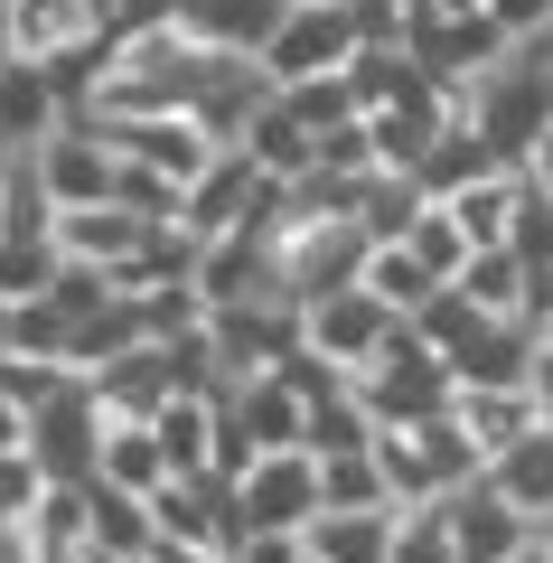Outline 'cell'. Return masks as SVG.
Returning <instances> with one entry per match:
<instances>
[{"instance_id":"obj_1","label":"cell","mask_w":553,"mask_h":563,"mask_svg":"<svg viewBox=\"0 0 553 563\" xmlns=\"http://www.w3.org/2000/svg\"><path fill=\"white\" fill-rule=\"evenodd\" d=\"M263 254H273V301L310 310L329 291H356L376 244L356 235V217H273L263 225Z\"/></svg>"},{"instance_id":"obj_2","label":"cell","mask_w":553,"mask_h":563,"mask_svg":"<svg viewBox=\"0 0 553 563\" xmlns=\"http://www.w3.org/2000/svg\"><path fill=\"white\" fill-rule=\"evenodd\" d=\"M376 470H385V498H395V507H441L451 488L488 479L478 442L460 432L451 413H432V422H403V432H385V442H376Z\"/></svg>"},{"instance_id":"obj_3","label":"cell","mask_w":553,"mask_h":563,"mask_svg":"<svg viewBox=\"0 0 553 563\" xmlns=\"http://www.w3.org/2000/svg\"><path fill=\"white\" fill-rule=\"evenodd\" d=\"M366 413H376V432H403V422H432V413H451V366L432 357V339H422L413 320L385 339V357L366 366V376L347 385Z\"/></svg>"},{"instance_id":"obj_4","label":"cell","mask_w":553,"mask_h":563,"mask_svg":"<svg viewBox=\"0 0 553 563\" xmlns=\"http://www.w3.org/2000/svg\"><path fill=\"white\" fill-rule=\"evenodd\" d=\"M103 432H113V422H103L95 385H85V376H66L57 395H47L38 413H29V461H38L57 488H85V479L103 470Z\"/></svg>"},{"instance_id":"obj_5","label":"cell","mask_w":553,"mask_h":563,"mask_svg":"<svg viewBox=\"0 0 553 563\" xmlns=\"http://www.w3.org/2000/svg\"><path fill=\"white\" fill-rule=\"evenodd\" d=\"M273 217H281V179H263L244 151H217V169L178 198V235H188V244L244 235V225H273Z\"/></svg>"},{"instance_id":"obj_6","label":"cell","mask_w":553,"mask_h":563,"mask_svg":"<svg viewBox=\"0 0 553 563\" xmlns=\"http://www.w3.org/2000/svg\"><path fill=\"white\" fill-rule=\"evenodd\" d=\"M319 517V461L310 451H263L235 479V536H310Z\"/></svg>"},{"instance_id":"obj_7","label":"cell","mask_w":553,"mask_h":563,"mask_svg":"<svg viewBox=\"0 0 553 563\" xmlns=\"http://www.w3.org/2000/svg\"><path fill=\"white\" fill-rule=\"evenodd\" d=\"M347 57H356V20H347V0H300L291 20L273 29V47H263V76L291 95V85L347 76Z\"/></svg>"},{"instance_id":"obj_8","label":"cell","mask_w":553,"mask_h":563,"mask_svg":"<svg viewBox=\"0 0 553 563\" xmlns=\"http://www.w3.org/2000/svg\"><path fill=\"white\" fill-rule=\"evenodd\" d=\"M395 329H403V320L376 301V291H329V301L300 310V347H310V357H329L347 385L385 357V339H395Z\"/></svg>"},{"instance_id":"obj_9","label":"cell","mask_w":553,"mask_h":563,"mask_svg":"<svg viewBox=\"0 0 553 563\" xmlns=\"http://www.w3.org/2000/svg\"><path fill=\"white\" fill-rule=\"evenodd\" d=\"M29 169H38V188H47V207H103L113 198V179H122V151L103 141V122H57V132L29 151Z\"/></svg>"},{"instance_id":"obj_10","label":"cell","mask_w":553,"mask_h":563,"mask_svg":"<svg viewBox=\"0 0 553 563\" xmlns=\"http://www.w3.org/2000/svg\"><path fill=\"white\" fill-rule=\"evenodd\" d=\"M103 141H113L132 169H151V179H169L178 198L217 169V141L198 132V113H141V122H103Z\"/></svg>"},{"instance_id":"obj_11","label":"cell","mask_w":553,"mask_h":563,"mask_svg":"<svg viewBox=\"0 0 553 563\" xmlns=\"http://www.w3.org/2000/svg\"><path fill=\"white\" fill-rule=\"evenodd\" d=\"M151 526H159V544L235 554V488L225 479H169V488H151Z\"/></svg>"},{"instance_id":"obj_12","label":"cell","mask_w":553,"mask_h":563,"mask_svg":"<svg viewBox=\"0 0 553 563\" xmlns=\"http://www.w3.org/2000/svg\"><path fill=\"white\" fill-rule=\"evenodd\" d=\"M441 122H451V95H441L432 76H422V85H403L395 103H376V113H366L376 169H403V179H413V169H422V151L441 141Z\"/></svg>"},{"instance_id":"obj_13","label":"cell","mask_w":553,"mask_h":563,"mask_svg":"<svg viewBox=\"0 0 553 563\" xmlns=\"http://www.w3.org/2000/svg\"><path fill=\"white\" fill-rule=\"evenodd\" d=\"M441 517H451V544H460V563H516V554L534 544V526L516 517V507L497 498L488 479L451 488V498H441Z\"/></svg>"},{"instance_id":"obj_14","label":"cell","mask_w":553,"mask_h":563,"mask_svg":"<svg viewBox=\"0 0 553 563\" xmlns=\"http://www.w3.org/2000/svg\"><path fill=\"white\" fill-rule=\"evenodd\" d=\"M103 20L85 10V0H10V66H66L76 47H95Z\"/></svg>"},{"instance_id":"obj_15","label":"cell","mask_w":553,"mask_h":563,"mask_svg":"<svg viewBox=\"0 0 553 563\" xmlns=\"http://www.w3.org/2000/svg\"><path fill=\"white\" fill-rule=\"evenodd\" d=\"M151 235H159V225L132 217V207H113V198H103V207H66V217H57V254L85 263V273H103V282H113Z\"/></svg>"},{"instance_id":"obj_16","label":"cell","mask_w":553,"mask_h":563,"mask_svg":"<svg viewBox=\"0 0 553 563\" xmlns=\"http://www.w3.org/2000/svg\"><path fill=\"white\" fill-rule=\"evenodd\" d=\"M534 357H544V339L526 320H478L441 366H451V395H460V385H534Z\"/></svg>"},{"instance_id":"obj_17","label":"cell","mask_w":553,"mask_h":563,"mask_svg":"<svg viewBox=\"0 0 553 563\" xmlns=\"http://www.w3.org/2000/svg\"><path fill=\"white\" fill-rule=\"evenodd\" d=\"M451 422L478 442V461H507L526 432H544V413H534V385H460V395H451Z\"/></svg>"},{"instance_id":"obj_18","label":"cell","mask_w":553,"mask_h":563,"mask_svg":"<svg viewBox=\"0 0 553 563\" xmlns=\"http://www.w3.org/2000/svg\"><path fill=\"white\" fill-rule=\"evenodd\" d=\"M281 20H291V0H178V29L217 57H263Z\"/></svg>"},{"instance_id":"obj_19","label":"cell","mask_w":553,"mask_h":563,"mask_svg":"<svg viewBox=\"0 0 553 563\" xmlns=\"http://www.w3.org/2000/svg\"><path fill=\"white\" fill-rule=\"evenodd\" d=\"M225 404H235V422H244V442H254V451H300V442H310V395H300L281 366L254 376V385H235Z\"/></svg>"},{"instance_id":"obj_20","label":"cell","mask_w":553,"mask_h":563,"mask_svg":"<svg viewBox=\"0 0 553 563\" xmlns=\"http://www.w3.org/2000/svg\"><path fill=\"white\" fill-rule=\"evenodd\" d=\"M20 563H85L95 554V526H85V488H47L20 526H10Z\"/></svg>"},{"instance_id":"obj_21","label":"cell","mask_w":553,"mask_h":563,"mask_svg":"<svg viewBox=\"0 0 553 563\" xmlns=\"http://www.w3.org/2000/svg\"><path fill=\"white\" fill-rule=\"evenodd\" d=\"M497 169H507V161H497L488 141H478V122H469V113H460V103H451V122H441V141H432V151H422L413 188H422V198H460V188L497 179Z\"/></svg>"},{"instance_id":"obj_22","label":"cell","mask_w":553,"mask_h":563,"mask_svg":"<svg viewBox=\"0 0 553 563\" xmlns=\"http://www.w3.org/2000/svg\"><path fill=\"white\" fill-rule=\"evenodd\" d=\"M57 122H66V103L38 66H0V161H29Z\"/></svg>"},{"instance_id":"obj_23","label":"cell","mask_w":553,"mask_h":563,"mask_svg":"<svg viewBox=\"0 0 553 563\" xmlns=\"http://www.w3.org/2000/svg\"><path fill=\"white\" fill-rule=\"evenodd\" d=\"M235 151H244V161L263 169V179H281V188H291V179H310V169H319V132H310V122H300V113H291L281 95H273V103L254 113V132H244Z\"/></svg>"},{"instance_id":"obj_24","label":"cell","mask_w":553,"mask_h":563,"mask_svg":"<svg viewBox=\"0 0 553 563\" xmlns=\"http://www.w3.org/2000/svg\"><path fill=\"white\" fill-rule=\"evenodd\" d=\"M159 451H169V479H207V461H217V395H169L151 413Z\"/></svg>"},{"instance_id":"obj_25","label":"cell","mask_w":553,"mask_h":563,"mask_svg":"<svg viewBox=\"0 0 553 563\" xmlns=\"http://www.w3.org/2000/svg\"><path fill=\"white\" fill-rule=\"evenodd\" d=\"M488 488H497L526 526H553V432H526L507 461H488Z\"/></svg>"},{"instance_id":"obj_26","label":"cell","mask_w":553,"mask_h":563,"mask_svg":"<svg viewBox=\"0 0 553 563\" xmlns=\"http://www.w3.org/2000/svg\"><path fill=\"white\" fill-rule=\"evenodd\" d=\"M85 526H95V544H103V554H122V563H141L159 544L151 498H132V488H113V479H85Z\"/></svg>"},{"instance_id":"obj_27","label":"cell","mask_w":553,"mask_h":563,"mask_svg":"<svg viewBox=\"0 0 553 563\" xmlns=\"http://www.w3.org/2000/svg\"><path fill=\"white\" fill-rule=\"evenodd\" d=\"M451 291L478 310V320H526V291H534V273L507 254V244H497V254H469V263H460V282H451Z\"/></svg>"},{"instance_id":"obj_28","label":"cell","mask_w":553,"mask_h":563,"mask_svg":"<svg viewBox=\"0 0 553 563\" xmlns=\"http://www.w3.org/2000/svg\"><path fill=\"white\" fill-rule=\"evenodd\" d=\"M395 517H403V507H366V517H310V536H300V544H310L319 563H385V554H395Z\"/></svg>"},{"instance_id":"obj_29","label":"cell","mask_w":553,"mask_h":563,"mask_svg":"<svg viewBox=\"0 0 553 563\" xmlns=\"http://www.w3.org/2000/svg\"><path fill=\"white\" fill-rule=\"evenodd\" d=\"M516 179H526V169H497V179L460 188V198H432V207H451V217H460L469 254H497V244H507V225H516Z\"/></svg>"},{"instance_id":"obj_30","label":"cell","mask_w":553,"mask_h":563,"mask_svg":"<svg viewBox=\"0 0 553 563\" xmlns=\"http://www.w3.org/2000/svg\"><path fill=\"white\" fill-rule=\"evenodd\" d=\"M95 479L132 488V498L169 488V451H159V432H151V422H113V432H103V470H95Z\"/></svg>"},{"instance_id":"obj_31","label":"cell","mask_w":553,"mask_h":563,"mask_svg":"<svg viewBox=\"0 0 553 563\" xmlns=\"http://www.w3.org/2000/svg\"><path fill=\"white\" fill-rule=\"evenodd\" d=\"M66 273L57 235H0V310H20V301H47Z\"/></svg>"},{"instance_id":"obj_32","label":"cell","mask_w":553,"mask_h":563,"mask_svg":"<svg viewBox=\"0 0 553 563\" xmlns=\"http://www.w3.org/2000/svg\"><path fill=\"white\" fill-rule=\"evenodd\" d=\"M356 291H376V301L395 310V320H422V310H432V291H441V282L422 273V263L403 254V244H376V254H366V273H356Z\"/></svg>"},{"instance_id":"obj_33","label":"cell","mask_w":553,"mask_h":563,"mask_svg":"<svg viewBox=\"0 0 553 563\" xmlns=\"http://www.w3.org/2000/svg\"><path fill=\"white\" fill-rule=\"evenodd\" d=\"M385 432H376V413H366V404L356 395H329V404H310V461H356V451H376Z\"/></svg>"},{"instance_id":"obj_34","label":"cell","mask_w":553,"mask_h":563,"mask_svg":"<svg viewBox=\"0 0 553 563\" xmlns=\"http://www.w3.org/2000/svg\"><path fill=\"white\" fill-rule=\"evenodd\" d=\"M366 507H395V498H385L376 451H356V461H319V517H366Z\"/></svg>"},{"instance_id":"obj_35","label":"cell","mask_w":553,"mask_h":563,"mask_svg":"<svg viewBox=\"0 0 553 563\" xmlns=\"http://www.w3.org/2000/svg\"><path fill=\"white\" fill-rule=\"evenodd\" d=\"M403 254H413L422 273H432L441 291H451V282H460V263H469V235H460V217H451V207H422V217H413V235H403Z\"/></svg>"},{"instance_id":"obj_36","label":"cell","mask_w":553,"mask_h":563,"mask_svg":"<svg viewBox=\"0 0 553 563\" xmlns=\"http://www.w3.org/2000/svg\"><path fill=\"white\" fill-rule=\"evenodd\" d=\"M507 254L526 273H553V198L534 179H516V225H507Z\"/></svg>"},{"instance_id":"obj_37","label":"cell","mask_w":553,"mask_h":563,"mask_svg":"<svg viewBox=\"0 0 553 563\" xmlns=\"http://www.w3.org/2000/svg\"><path fill=\"white\" fill-rule=\"evenodd\" d=\"M385 563H460L451 517H441V507H403V517H395V554H385Z\"/></svg>"},{"instance_id":"obj_38","label":"cell","mask_w":553,"mask_h":563,"mask_svg":"<svg viewBox=\"0 0 553 563\" xmlns=\"http://www.w3.org/2000/svg\"><path fill=\"white\" fill-rule=\"evenodd\" d=\"M47 488H57V479H47V470L29 461V451H0V536H10V526H20L29 507L47 498Z\"/></svg>"},{"instance_id":"obj_39","label":"cell","mask_w":553,"mask_h":563,"mask_svg":"<svg viewBox=\"0 0 553 563\" xmlns=\"http://www.w3.org/2000/svg\"><path fill=\"white\" fill-rule=\"evenodd\" d=\"M478 10L497 20V38H507V47H526V38H544V29H553V0H478Z\"/></svg>"},{"instance_id":"obj_40","label":"cell","mask_w":553,"mask_h":563,"mask_svg":"<svg viewBox=\"0 0 553 563\" xmlns=\"http://www.w3.org/2000/svg\"><path fill=\"white\" fill-rule=\"evenodd\" d=\"M113 38H141V29H178V0H113Z\"/></svg>"},{"instance_id":"obj_41","label":"cell","mask_w":553,"mask_h":563,"mask_svg":"<svg viewBox=\"0 0 553 563\" xmlns=\"http://www.w3.org/2000/svg\"><path fill=\"white\" fill-rule=\"evenodd\" d=\"M235 563H310L300 536H235Z\"/></svg>"},{"instance_id":"obj_42","label":"cell","mask_w":553,"mask_h":563,"mask_svg":"<svg viewBox=\"0 0 553 563\" xmlns=\"http://www.w3.org/2000/svg\"><path fill=\"white\" fill-rule=\"evenodd\" d=\"M0 451H29V413H20V395L0 385Z\"/></svg>"},{"instance_id":"obj_43","label":"cell","mask_w":553,"mask_h":563,"mask_svg":"<svg viewBox=\"0 0 553 563\" xmlns=\"http://www.w3.org/2000/svg\"><path fill=\"white\" fill-rule=\"evenodd\" d=\"M141 563H235V554H207V544H151Z\"/></svg>"},{"instance_id":"obj_44","label":"cell","mask_w":553,"mask_h":563,"mask_svg":"<svg viewBox=\"0 0 553 563\" xmlns=\"http://www.w3.org/2000/svg\"><path fill=\"white\" fill-rule=\"evenodd\" d=\"M534 413H544V432H553V347L534 357Z\"/></svg>"},{"instance_id":"obj_45","label":"cell","mask_w":553,"mask_h":563,"mask_svg":"<svg viewBox=\"0 0 553 563\" xmlns=\"http://www.w3.org/2000/svg\"><path fill=\"white\" fill-rule=\"evenodd\" d=\"M526 179H534V188H544V198H553V132L534 141V161H526Z\"/></svg>"},{"instance_id":"obj_46","label":"cell","mask_w":553,"mask_h":563,"mask_svg":"<svg viewBox=\"0 0 553 563\" xmlns=\"http://www.w3.org/2000/svg\"><path fill=\"white\" fill-rule=\"evenodd\" d=\"M0 66H10V0H0Z\"/></svg>"},{"instance_id":"obj_47","label":"cell","mask_w":553,"mask_h":563,"mask_svg":"<svg viewBox=\"0 0 553 563\" xmlns=\"http://www.w3.org/2000/svg\"><path fill=\"white\" fill-rule=\"evenodd\" d=\"M85 10H95V20H113V0H85Z\"/></svg>"},{"instance_id":"obj_48","label":"cell","mask_w":553,"mask_h":563,"mask_svg":"<svg viewBox=\"0 0 553 563\" xmlns=\"http://www.w3.org/2000/svg\"><path fill=\"white\" fill-rule=\"evenodd\" d=\"M534 544H544V554H553V526H534Z\"/></svg>"},{"instance_id":"obj_49","label":"cell","mask_w":553,"mask_h":563,"mask_svg":"<svg viewBox=\"0 0 553 563\" xmlns=\"http://www.w3.org/2000/svg\"><path fill=\"white\" fill-rule=\"evenodd\" d=\"M85 563H122V554H103V544H95V554H85Z\"/></svg>"},{"instance_id":"obj_50","label":"cell","mask_w":553,"mask_h":563,"mask_svg":"<svg viewBox=\"0 0 553 563\" xmlns=\"http://www.w3.org/2000/svg\"><path fill=\"white\" fill-rule=\"evenodd\" d=\"M291 10H300V0H291Z\"/></svg>"},{"instance_id":"obj_51","label":"cell","mask_w":553,"mask_h":563,"mask_svg":"<svg viewBox=\"0 0 553 563\" xmlns=\"http://www.w3.org/2000/svg\"><path fill=\"white\" fill-rule=\"evenodd\" d=\"M310 563H319V554H310Z\"/></svg>"},{"instance_id":"obj_52","label":"cell","mask_w":553,"mask_h":563,"mask_svg":"<svg viewBox=\"0 0 553 563\" xmlns=\"http://www.w3.org/2000/svg\"><path fill=\"white\" fill-rule=\"evenodd\" d=\"M544 347H553V339H544Z\"/></svg>"}]
</instances>
